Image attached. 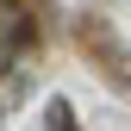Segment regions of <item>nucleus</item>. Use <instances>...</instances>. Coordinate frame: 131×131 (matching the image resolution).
<instances>
[{
	"instance_id": "1",
	"label": "nucleus",
	"mask_w": 131,
	"mask_h": 131,
	"mask_svg": "<svg viewBox=\"0 0 131 131\" xmlns=\"http://www.w3.org/2000/svg\"><path fill=\"white\" fill-rule=\"evenodd\" d=\"M25 44H31V19H25V6H19V0H0V75L25 56Z\"/></svg>"
},
{
	"instance_id": "2",
	"label": "nucleus",
	"mask_w": 131,
	"mask_h": 131,
	"mask_svg": "<svg viewBox=\"0 0 131 131\" xmlns=\"http://www.w3.org/2000/svg\"><path fill=\"white\" fill-rule=\"evenodd\" d=\"M50 125H56V131H75V125H69V106H62V100H50Z\"/></svg>"
}]
</instances>
